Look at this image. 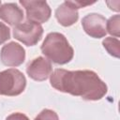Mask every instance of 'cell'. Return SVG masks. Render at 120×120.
Listing matches in <instances>:
<instances>
[{"label":"cell","mask_w":120,"mask_h":120,"mask_svg":"<svg viewBox=\"0 0 120 120\" xmlns=\"http://www.w3.org/2000/svg\"><path fill=\"white\" fill-rule=\"evenodd\" d=\"M56 90L82 97L85 100H98L107 93V85L97 73L91 70L55 69L50 78Z\"/></svg>","instance_id":"obj_1"},{"label":"cell","mask_w":120,"mask_h":120,"mask_svg":"<svg viewBox=\"0 0 120 120\" xmlns=\"http://www.w3.org/2000/svg\"><path fill=\"white\" fill-rule=\"evenodd\" d=\"M42 53L55 64L64 65L73 58V48L66 37L60 33L52 32L47 35L41 45Z\"/></svg>","instance_id":"obj_2"},{"label":"cell","mask_w":120,"mask_h":120,"mask_svg":"<svg viewBox=\"0 0 120 120\" xmlns=\"http://www.w3.org/2000/svg\"><path fill=\"white\" fill-rule=\"evenodd\" d=\"M26 85L24 75L16 68H8L0 72V95L18 96Z\"/></svg>","instance_id":"obj_3"},{"label":"cell","mask_w":120,"mask_h":120,"mask_svg":"<svg viewBox=\"0 0 120 120\" xmlns=\"http://www.w3.org/2000/svg\"><path fill=\"white\" fill-rule=\"evenodd\" d=\"M43 28L40 24L26 22L13 28V37L26 46L36 45L42 37Z\"/></svg>","instance_id":"obj_4"},{"label":"cell","mask_w":120,"mask_h":120,"mask_svg":"<svg viewBox=\"0 0 120 120\" xmlns=\"http://www.w3.org/2000/svg\"><path fill=\"white\" fill-rule=\"evenodd\" d=\"M20 4L26 10V18L28 22L39 24L47 22L51 16V8L45 1L21 0Z\"/></svg>","instance_id":"obj_5"},{"label":"cell","mask_w":120,"mask_h":120,"mask_svg":"<svg viewBox=\"0 0 120 120\" xmlns=\"http://www.w3.org/2000/svg\"><path fill=\"white\" fill-rule=\"evenodd\" d=\"M106 19L97 13H91L86 15L82 20V25L87 35L92 38H100L105 37L106 31Z\"/></svg>","instance_id":"obj_6"},{"label":"cell","mask_w":120,"mask_h":120,"mask_svg":"<svg viewBox=\"0 0 120 120\" xmlns=\"http://www.w3.org/2000/svg\"><path fill=\"white\" fill-rule=\"evenodd\" d=\"M0 58L4 65L8 67H18L25 59L24 49L16 42H9L1 49Z\"/></svg>","instance_id":"obj_7"},{"label":"cell","mask_w":120,"mask_h":120,"mask_svg":"<svg viewBox=\"0 0 120 120\" xmlns=\"http://www.w3.org/2000/svg\"><path fill=\"white\" fill-rule=\"evenodd\" d=\"M52 65L49 60L42 56L33 59L26 67V72L35 81H45L52 74Z\"/></svg>","instance_id":"obj_8"},{"label":"cell","mask_w":120,"mask_h":120,"mask_svg":"<svg viewBox=\"0 0 120 120\" xmlns=\"http://www.w3.org/2000/svg\"><path fill=\"white\" fill-rule=\"evenodd\" d=\"M0 19L11 26H17L23 19V12L14 3H6L0 7Z\"/></svg>","instance_id":"obj_9"},{"label":"cell","mask_w":120,"mask_h":120,"mask_svg":"<svg viewBox=\"0 0 120 120\" xmlns=\"http://www.w3.org/2000/svg\"><path fill=\"white\" fill-rule=\"evenodd\" d=\"M55 17L60 24H62L63 26H69L77 22L79 14L77 9H74L67 3V1H65L56 9Z\"/></svg>","instance_id":"obj_10"},{"label":"cell","mask_w":120,"mask_h":120,"mask_svg":"<svg viewBox=\"0 0 120 120\" xmlns=\"http://www.w3.org/2000/svg\"><path fill=\"white\" fill-rule=\"evenodd\" d=\"M102 44L111 55H112L116 58H118L120 56V41L117 38H114L112 37L106 38L103 40Z\"/></svg>","instance_id":"obj_11"},{"label":"cell","mask_w":120,"mask_h":120,"mask_svg":"<svg viewBox=\"0 0 120 120\" xmlns=\"http://www.w3.org/2000/svg\"><path fill=\"white\" fill-rule=\"evenodd\" d=\"M107 29L108 32L118 38L120 36V16L119 15H114L113 17H111L108 22H106Z\"/></svg>","instance_id":"obj_12"},{"label":"cell","mask_w":120,"mask_h":120,"mask_svg":"<svg viewBox=\"0 0 120 120\" xmlns=\"http://www.w3.org/2000/svg\"><path fill=\"white\" fill-rule=\"evenodd\" d=\"M35 120H59V118L55 112L45 109L35 118Z\"/></svg>","instance_id":"obj_13"},{"label":"cell","mask_w":120,"mask_h":120,"mask_svg":"<svg viewBox=\"0 0 120 120\" xmlns=\"http://www.w3.org/2000/svg\"><path fill=\"white\" fill-rule=\"evenodd\" d=\"M9 38H10L9 28L3 22H0V44L4 43L5 41H7Z\"/></svg>","instance_id":"obj_14"},{"label":"cell","mask_w":120,"mask_h":120,"mask_svg":"<svg viewBox=\"0 0 120 120\" xmlns=\"http://www.w3.org/2000/svg\"><path fill=\"white\" fill-rule=\"evenodd\" d=\"M67 3L71 6L74 9H78L81 8H84L86 6H90L95 2H83V1H67Z\"/></svg>","instance_id":"obj_15"},{"label":"cell","mask_w":120,"mask_h":120,"mask_svg":"<svg viewBox=\"0 0 120 120\" xmlns=\"http://www.w3.org/2000/svg\"><path fill=\"white\" fill-rule=\"evenodd\" d=\"M6 120H29V118L23 113L15 112V113H12V114L8 115Z\"/></svg>","instance_id":"obj_16"},{"label":"cell","mask_w":120,"mask_h":120,"mask_svg":"<svg viewBox=\"0 0 120 120\" xmlns=\"http://www.w3.org/2000/svg\"><path fill=\"white\" fill-rule=\"evenodd\" d=\"M0 5H1V1H0Z\"/></svg>","instance_id":"obj_17"}]
</instances>
